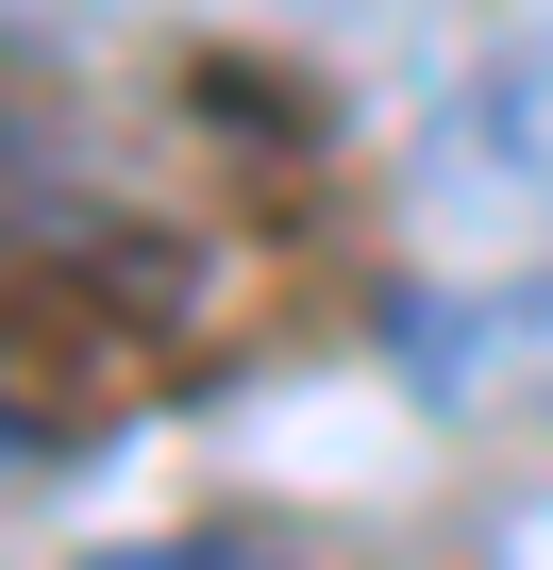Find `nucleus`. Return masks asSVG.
<instances>
[{
    "label": "nucleus",
    "mask_w": 553,
    "mask_h": 570,
    "mask_svg": "<svg viewBox=\"0 0 553 570\" xmlns=\"http://www.w3.org/2000/svg\"><path fill=\"white\" fill-rule=\"evenodd\" d=\"M303 18H403V0H303Z\"/></svg>",
    "instance_id": "2"
},
{
    "label": "nucleus",
    "mask_w": 553,
    "mask_h": 570,
    "mask_svg": "<svg viewBox=\"0 0 553 570\" xmlns=\"http://www.w3.org/2000/svg\"><path fill=\"white\" fill-rule=\"evenodd\" d=\"M403 202H419V235H553V35L486 51V68L419 118Z\"/></svg>",
    "instance_id": "1"
}]
</instances>
